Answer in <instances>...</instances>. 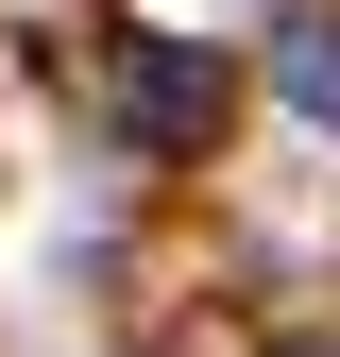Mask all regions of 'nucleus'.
<instances>
[{
	"instance_id": "nucleus-2",
	"label": "nucleus",
	"mask_w": 340,
	"mask_h": 357,
	"mask_svg": "<svg viewBox=\"0 0 340 357\" xmlns=\"http://www.w3.org/2000/svg\"><path fill=\"white\" fill-rule=\"evenodd\" d=\"M272 85H289V119H340V17H289L272 34Z\"/></svg>"
},
{
	"instance_id": "nucleus-3",
	"label": "nucleus",
	"mask_w": 340,
	"mask_h": 357,
	"mask_svg": "<svg viewBox=\"0 0 340 357\" xmlns=\"http://www.w3.org/2000/svg\"><path fill=\"white\" fill-rule=\"evenodd\" d=\"M289 357H340V340H289Z\"/></svg>"
},
{
	"instance_id": "nucleus-1",
	"label": "nucleus",
	"mask_w": 340,
	"mask_h": 357,
	"mask_svg": "<svg viewBox=\"0 0 340 357\" xmlns=\"http://www.w3.org/2000/svg\"><path fill=\"white\" fill-rule=\"evenodd\" d=\"M119 137H137V153H204V137H222V52L137 34V52H119Z\"/></svg>"
}]
</instances>
